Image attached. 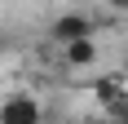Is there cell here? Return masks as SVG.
<instances>
[{"label": "cell", "instance_id": "cell-5", "mask_svg": "<svg viewBox=\"0 0 128 124\" xmlns=\"http://www.w3.org/2000/svg\"><path fill=\"white\" fill-rule=\"evenodd\" d=\"M115 124H128V102H124V106L115 111Z\"/></svg>", "mask_w": 128, "mask_h": 124}, {"label": "cell", "instance_id": "cell-2", "mask_svg": "<svg viewBox=\"0 0 128 124\" xmlns=\"http://www.w3.org/2000/svg\"><path fill=\"white\" fill-rule=\"evenodd\" d=\"M0 124H44V106L31 93H13L0 102Z\"/></svg>", "mask_w": 128, "mask_h": 124}, {"label": "cell", "instance_id": "cell-1", "mask_svg": "<svg viewBox=\"0 0 128 124\" xmlns=\"http://www.w3.org/2000/svg\"><path fill=\"white\" fill-rule=\"evenodd\" d=\"M97 31V22H93L88 13H80V9H71V13H58L49 22V36L58 40V44H71V40H84V36H93Z\"/></svg>", "mask_w": 128, "mask_h": 124}, {"label": "cell", "instance_id": "cell-6", "mask_svg": "<svg viewBox=\"0 0 128 124\" xmlns=\"http://www.w3.org/2000/svg\"><path fill=\"white\" fill-rule=\"evenodd\" d=\"M0 53H4V40H0Z\"/></svg>", "mask_w": 128, "mask_h": 124}, {"label": "cell", "instance_id": "cell-4", "mask_svg": "<svg viewBox=\"0 0 128 124\" xmlns=\"http://www.w3.org/2000/svg\"><path fill=\"white\" fill-rule=\"evenodd\" d=\"M62 58H66V67H93L97 62V40L93 36H84V40H71V44H62Z\"/></svg>", "mask_w": 128, "mask_h": 124}, {"label": "cell", "instance_id": "cell-3", "mask_svg": "<svg viewBox=\"0 0 128 124\" xmlns=\"http://www.w3.org/2000/svg\"><path fill=\"white\" fill-rule=\"evenodd\" d=\"M93 98H97V106H102V111L115 120V111L128 102V84L119 80V75H102V80L93 84Z\"/></svg>", "mask_w": 128, "mask_h": 124}]
</instances>
